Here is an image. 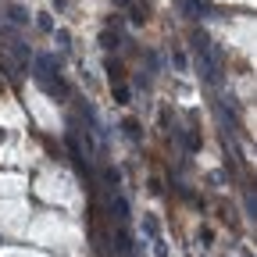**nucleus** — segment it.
<instances>
[{
	"label": "nucleus",
	"mask_w": 257,
	"mask_h": 257,
	"mask_svg": "<svg viewBox=\"0 0 257 257\" xmlns=\"http://www.w3.org/2000/svg\"><path fill=\"white\" fill-rule=\"evenodd\" d=\"M193 50H197V68H200V75H204L207 82H218L221 64H218V54H214L211 40H207V36H197V40H193Z\"/></svg>",
	"instance_id": "1"
},
{
	"label": "nucleus",
	"mask_w": 257,
	"mask_h": 257,
	"mask_svg": "<svg viewBox=\"0 0 257 257\" xmlns=\"http://www.w3.org/2000/svg\"><path fill=\"white\" fill-rule=\"evenodd\" d=\"M36 82L43 86V93H54V96H68V86L61 82V75H57V64L50 61V57H36Z\"/></svg>",
	"instance_id": "2"
},
{
	"label": "nucleus",
	"mask_w": 257,
	"mask_h": 257,
	"mask_svg": "<svg viewBox=\"0 0 257 257\" xmlns=\"http://www.w3.org/2000/svg\"><path fill=\"white\" fill-rule=\"evenodd\" d=\"M114 250H118V257H133V232H128V225H118V232H114Z\"/></svg>",
	"instance_id": "3"
},
{
	"label": "nucleus",
	"mask_w": 257,
	"mask_h": 257,
	"mask_svg": "<svg viewBox=\"0 0 257 257\" xmlns=\"http://www.w3.org/2000/svg\"><path fill=\"white\" fill-rule=\"evenodd\" d=\"M186 15L189 18H204L207 15V4H204V0H186Z\"/></svg>",
	"instance_id": "4"
},
{
	"label": "nucleus",
	"mask_w": 257,
	"mask_h": 257,
	"mask_svg": "<svg viewBox=\"0 0 257 257\" xmlns=\"http://www.w3.org/2000/svg\"><path fill=\"white\" fill-rule=\"evenodd\" d=\"M114 211H118V225H125V221H128V204H125V197H114Z\"/></svg>",
	"instance_id": "5"
},
{
	"label": "nucleus",
	"mask_w": 257,
	"mask_h": 257,
	"mask_svg": "<svg viewBox=\"0 0 257 257\" xmlns=\"http://www.w3.org/2000/svg\"><path fill=\"white\" fill-rule=\"evenodd\" d=\"M143 232H147L150 239H157V236H161V229H157V218H143Z\"/></svg>",
	"instance_id": "6"
},
{
	"label": "nucleus",
	"mask_w": 257,
	"mask_h": 257,
	"mask_svg": "<svg viewBox=\"0 0 257 257\" xmlns=\"http://www.w3.org/2000/svg\"><path fill=\"white\" fill-rule=\"evenodd\" d=\"M114 100L118 104H133V93H128L125 86H114Z\"/></svg>",
	"instance_id": "7"
},
{
	"label": "nucleus",
	"mask_w": 257,
	"mask_h": 257,
	"mask_svg": "<svg viewBox=\"0 0 257 257\" xmlns=\"http://www.w3.org/2000/svg\"><path fill=\"white\" fill-rule=\"evenodd\" d=\"M154 257H168V243H165V239H161V236L154 239Z\"/></svg>",
	"instance_id": "8"
},
{
	"label": "nucleus",
	"mask_w": 257,
	"mask_h": 257,
	"mask_svg": "<svg viewBox=\"0 0 257 257\" xmlns=\"http://www.w3.org/2000/svg\"><path fill=\"white\" fill-rule=\"evenodd\" d=\"M172 61H175V68H179V72H186V68H189V61H186V54H179V50L172 54Z\"/></svg>",
	"instance_id": "9"
},
{
	"label": "nucleus",
	"mask_w": 257,
	"mask_h": 257,
	"mask_svg": "<svg viewBox=\"0 0 257 257\" xmlns=\"http://www.w3.org/2000/svg\"><path fill=\"white\" fill-rule=\"evenodd\" d=\"M125 133H128V140H140V125L128 118V121H125Z\"/></svg>",
	"instance_id": "10"
},
{
	"label": "nucleus",
	"mask_w": 257,
	"mask_h": 257,
	"mask_svg": "<svg viewBox=\"0 0 257 257\" xmlns=\"http://www.w3.org/2000/svg\"><path fill=\"white\" fill-rule=\"evenodd\" d=\"M8 15H11V22H15V25H22V22H25V18H29V15H25V11H22V8H11V11H8Z\"/></svg>",
	"instance_id": "11"
},
{
	"label": "nucleus",
	"mask_w": 257,
	"mask_h": 257,
	"mask_svg": "<svg viewBox=\"0 0 257 257\" xmlns=\"http://www.w3.org/2000/svg\"><path fill=\"white\" fill-rule=\"evenodd\" d=\"M36 22H40V29H43V32H54V22H50V18H47V15H40V18H36Z\"/></svg>",
	"instance_id": "12"
},
{
	"label": "nucleus",
	"mask_w": 257,
	"mask_h": 257,
	"mask_svg": "<svg viewBox=\"0 0 257 257\" xmlns=\"http://www.w3.org/2000/svg\"><path fill=\"white\" fill-rule=\"evenodd\" d=\"M54 4H57V8H61V4H64V0H54Z\"/></svg>",
	"instance_id": "13"
}]
</instances>
